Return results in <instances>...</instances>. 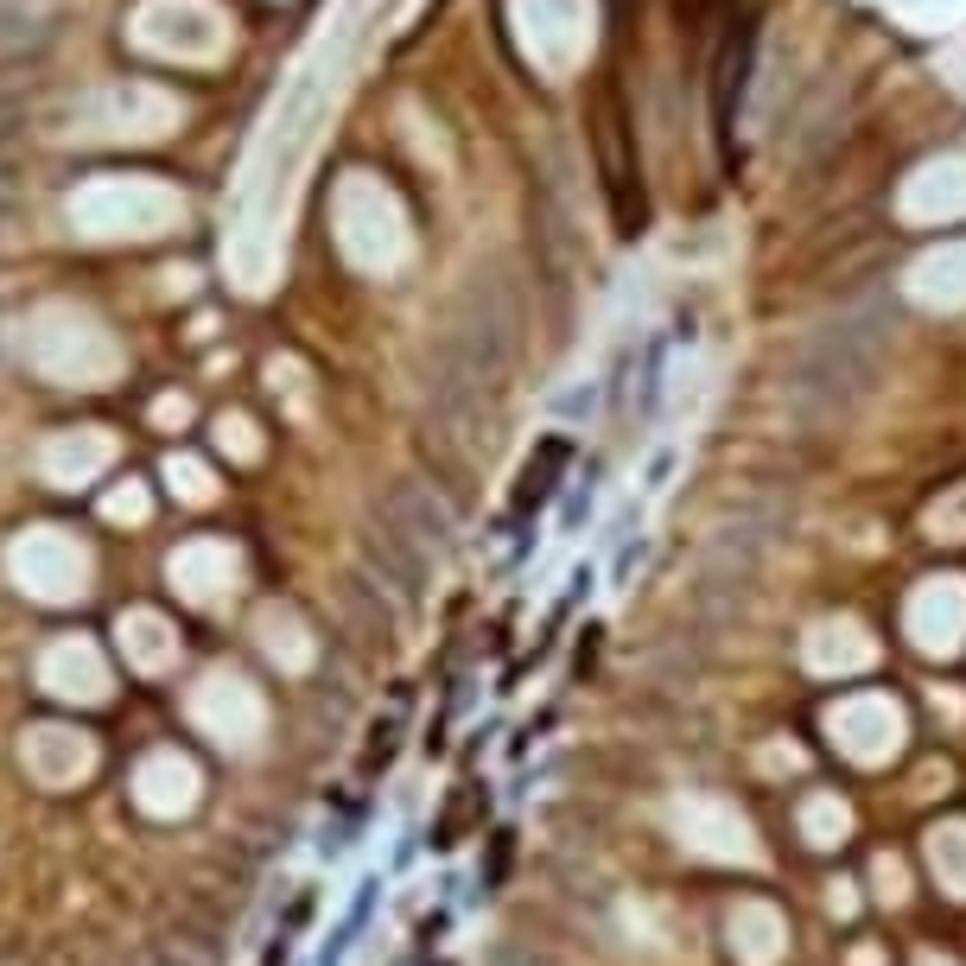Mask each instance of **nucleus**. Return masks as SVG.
<instances>
[{
	"label": "nucleus",
	"instance_id": "nucleus-8",
	"mask_svg": "<svg viewBox=\"0 0 966 966\" xmlns=\"http://www.w3.org/2000/svg\"><path fill=\"white\" fill-rule=\"evenodd\" d=\"M102 464H108V439H102V432H64V439L45 445L51 483H90Z\"/></svg>",
	"mask_w": 966,
	"mask_h": 966
},
{
	"label": "nucleus",
	"instance_id": "nucleus-10",
	"mask_svg": "<svg viewBox=\"0 0 966 966\" xmlns=\"http://www.w3.org/2000/svg\"><path fill=\"white\" fill-rule=\"evenodd\" d=\"M376 890H381V878H363L356 884V903H350V915H344V928L330 935V947L318 954V966H344V954H350V941L369 928V910H376Z\"/></svg>",
	"mask_w": 966,
	"mask_h": 966
},
{
	"label": "nucleus",
	"instance_id": "nucleus-5",
	"mask_svg": "<svg viewBox=\"0 0 966 966\" xmlns=\"http://www.w3.org/2000/svg\"><path fill=\"white\" fill-rule=\"evenodd\" d=\"M20 763L39 788H76L96 776V737L71 732V725H32L20 744Z\"/></svg>",
	"mask_w": 966,
	"mask_h": 966
},
{
	"label": "nucleus",
	"instance_id": "nucleus-9",
	"mask_svg": "<svg viewBox=\"0 0 966 966\" xmlns=\"http://www.w3.org/2000/svg\"><path fill=\"white\" fill-rule=\"evenodd\" d=\"M261 649H267V661H280L286 674H300L305 661H312V642H305V630L286 617V610H267V617H261Z\"/></svg>",
	"mask_w": 966,
	"mask_h": 966
},
{
	"label": "nucleus",
	"instance_id": "nucleus-7",
	"mask_svg": "<svg viewBox=\"0 0 966 966\" xmlns=\"http://www.w3.org/2000/svg\"><path fill=\"white\" fill-rule=\"evenodd\" d=\"M122 655H127V668H140V674H166V668L178 661L172 623H166L159 610H127L122 617Z\"/></svg>",
	"mask_w": 966,
	"mask_h": 966
},
{
	"label": "nucleus",
	"instance_id": "nucleus-12",
	"mask_svg": "<svg viewBox=\"0 0 966 966\" xmlns=\"http://www.w3.org/2000/svg\"><path fill=\"white\" fill-rule=\"evenodd\" d=\"M108 515H115V522H140V515H147V490H140V483L115 490V496H108Z\"/></svg>",
	"mask_w": 966,
	"mask_h": 966
},
{
	"label": "nucleus",
	"instance_id": "nucleus-11",
	"mask_svg": "<svg viewBox=\"0 0 966 966\" xmlns=\"http://www.w3.org/2000/svg\"><path fill=\"white\" fill-rule=\"evenodd\" d=\"M166 477H172V490L185 496V503H210V477H203V464L172 458V464H166Z\"/></svg>",
	"mask_w": 966,
	"mask_h": 966
},
{
	"label": "nucleus",
	"instance_id": "nucleus-3",
	"mask_svg": "<svg viewBox=\"0 0 966 966\" xmlns=\"http://www.w3.org/2000/svg\"><path fill=\"white\" fill-rule=\"evenodd\" d=\"M198 795H203V776L185 750H147L134 763V808L153 813V820H185L198 808Z\"/></svg>",
	"mask_w": 966,
	"mask_h": 966
},
{
	"label": "nucleus",
	"instance_id": "nucleus-6",
	"mask_svg": "<svg viewBox=\"0 0 966 966\" xmlns=\"http://www.w3.org/2000/svg\"><path fill=\"white\" fill-rule=\"evenodd\" d=\"M172 585L191 605H217L229 585H235V554L217 547V540H191V547L172 554Z\"/></svg>",
	"mask_w": 966,
	"mask_h": 966
},
{
	"label": "nucleus",
	"instance_id": "nucleus-1",
	"mask_svg": "<svg viewBox=\"0 0 966 966\" xmlns=\"http://www.w3.org/2000/svg\"><path fill=\"white\" fill-rule=\"evenodd\" d=\"M185 712H191V725H198L210 744H223V750H235V757L254 750L261 732H267V706H261V693H254L242 674H229V668H210V674L191 686Z\"/></svg>",
	"mask_w": 966,
	"mask_h": 966
},
{
	"label": "nucleus",
	"instance_id": "nucleus-4",
	"mask_svg": "<svg viewBox=\"0 0 966 966\" xmlns=\"http://www.w3.org/2000/svg\"><path fill=\"white\" fill-rule=\"evenodd\" d=\"M39 686L64 706H102L108 700V661L90 636H64L39 655Z\"/></svg>",
	"mask_w": 966,
	"mask_h": 966
},
{
	"label": "nucleus",
	"instance_id": "nucleus-2",
	"mask_svg": "<svg viewBox=\"0 0 966 966\" xmlns=\"http://www.w3.org/2000/svg\"><path fill=\"white\" fill-rule=\"evenodd\" d=\"M7 566H13V579H20L39 605H71L76 591H83V579H90V554L57 528H32L20 547H13Z\"/></svg>",
	"mask_w": 966,
	"mask_h": 966
}]
</instances>
